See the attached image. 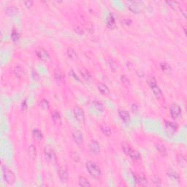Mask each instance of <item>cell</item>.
Returning <instances> with one entry per match:
<instances>
[{
	"mask_svg": "<svg viewBox=\"0 0 187 187\" xmlns=\"http://www.w3.org/2000/svg\"><path fill=\"white\" fill-rule=\"evenodd\" d=\"M147 83H148V85L151 89L152 92L153 93V95L156 96V98L160 99V98L162 97V91L161 88H160V86H158L157 83H156V79L153 75H149L147 78Z\"/></svg>",
	"mask_w": 187,
	"mask_h": 187,
	"instance_id": "obj_1",
	"label": "cell"
},
{
	"mask_svg": "<svg viewBox=\"0 0 187 187\" xmlns=\"http://www.w3.org/2000/svg\"><path fill=\"white\" fill-rule=\"evenodd\" d=\"M2 170L5 181L10 185H13V184H15V181H16V177H15V173L10 168H7L5 165H2Z\"/></svg>",
	"mask_w": 187,
	"mask_h": 187,
	"instance_id": "obj_2",
	"label": "cell"
},
{
	"mask_svg": "<svg viewBox=\"0 0 187 187\" xmlns=\"http://www.w3.org/2000/svg\"><path fill=\"white\" fill-rule=\"evenodd\" d=\"M86 168L88 172L94 178H98L101 176V169L97 164L92 161H88L86 163Z\"/></svg>",
	"mask_w": 187,
	"mask_h": 187,
	"instance_id": "obj_3",
	"label": "cell"
},
{
	"mask_svg": "<svg viewBox=\"0 0 187 187\" xmlns=\"http://www.w3.org/2000/svg\"><path fill=\"white\" fill-rule=\"evenodd\" d=\"M44 154L46 161L51 163L56 162V153L54 148L51 145H47L45 146Z\"/></svg>",
	"mask_w": 187,
	"mask_h": 187,
	"instance_id": "obj_4",
	"label": "cell"
},
{
	"mask_svg": "<svg viewBox=\"0 0 187 187\" xmlns=\"http://www.w3.org/2000/svg\"><path fill=\"white\" fill-rule=\"evenodd\" d=\"M74 116H75L76 120L80 124H84L86 121L84 111L79 106H75L74 107Z\"/></svg>",
	"mask_w": 187,
	"mask_h": 187,
	"instance_id": "obj_5",
	"label": "cell"
},
{
	"mask_svg": "<svg viewBox=\"0 0 187 187\" xmlns=\"http://www.w3.org/2000/svg\"><path fill=\"white\" fill-rule=\"evenodd\" d=\"M35 54L36 55H37V56H38L40 60L43 61V62H47V61H48L49 59H50V55H49V54L48 53V51H46V49H44L43 48H37Z\"/></svg>",
	"mask_w": 187,
	"mask_h": 187,
	"instance_id": "obj_6",
	"label": "cell"
},
{
	"mask_svg": "<svg viewBox=\"0 0 187 187\" xmlns=\"http://www.w3.org/2000/svg\"><path fill=\"white\" fill-rule=\"evenodd\" d=\"M58 175L62 183H67L69 178L68 170L66 166H60L58 170Z\"/></svg>",
	"mask_w": 187,
	"mask_h": 187,
	"instance_id": "obj_7",
	"label": "cell"
},
{
	"mask_svg": "<svg viewBox=\"0 0 187 187\" xmlns=\"http://www.w3.org/2000/svg\"><path fill=\"white\" fill-rule=\"evenodd\" d=\"M170 113L172 119H176L181 116V108L178 104H172L170 107Z\"/></svg>",
	"mask_w": 187,
	"mask_h": 187,
	"instance_id": "obj_8",
	"label": "cell"
},
{
	"mask_svg": "<svg viewBox=\"0 0 187 187\" xmlns=\"http://www.w3.org/2000/svg\"><path fill=\"white\" fill-rule=\"evenodd\" d=\"M165 129H166L167 134L169 136H172L177 132L178 125L172 121H166V123H165Z\"/></svg>",
	"mask_w": 187,
	"mask_h": 187,
	"instance_id": "obj_9",
	"label": "cell"
},
{
	"mask_svg": "<svg viewBox=\"0 0 187 187\" xmlns=\"http://www.w3.org/2000/svg\"><path fill=\"white\" fill-rule=\"evenodd\" d=\"M72 135L73 140L78 145H81L83 143V133L78 129H74L72 132Z\"/></svg>",
	"mask_w": 187,
	"mask_h": 187,
	"instance_id": "obj_10",
	"label": "cell"
},
{
	"mask_svg": "<svg viewBox=\"0 0 187 187\" xmlns=\"http://www.w3.org/2000/svg\"><path fill=\"white\" fill-rule=\"evenodd\" d=\"M89 149L93 154H98L100 152V145L97 140H91L89 143Z\"/></svg>",
	"mask_w": 187,
	"mask_h": 187,
	"instance_id": "obj_11",
	"label": "cell"
},
{
	"mask_svg": "<svg viewBox=\"0 0 187 187\" xmlns=\"http://www.w3.org/2000/svg\"><path fill=\"white\" fill-rule=\"evenodd\" d=\"M140 2H130L129 3V9L133 13H139L141 11V5Z\"/></svg>",
	"mask_w": 187,
	"mask_h": 187,
	"instance_id": "obj_12",
	"label": "cell"
},
{
	"mask_svg": "<svg viewBox=\"0 0 187 187\" xmlns=\"http://www.w3.org/2000/svg\"><path fill=\"white\" fill-rule=\"evenodd\" d=\"M119 115L120 116L121 119L125 123V124H128L130 121V115L128 113V111L124 109H119Z\"/></svg>",
	"mask_w": 187,
	"mask_h": 187,
	"instance_id": "obj_13",
	"label": "cell"
},
{
	"mask_svg": "<svg viewBox=\"0 0 187 187\" xmlns=\"http://www.w3.org/2000/svg\"><path fill=\"white\" fill-rule=\"evenodd\" d=\"M127 156H129L134 161H139L141 160V156H140V153L137 150L133 149L132 148H130V149L129 151Z\"/></svg>",
	"mask_w": 187,
	"mask_h": 187,
	"instance_id": "obj_14",
	"label": "cell"
},
{
	"mask_svg": "<svg viewBox=\"0 0 187 187\" xmlns=\"http://www.w3.org/2000/svg\"><path fill=\"white\" fill-rule=\"evenodd\" d=\"M155 147H156V150L158 151V152L162 154V156H165L168 154V151H167V148L165 147V145L162 143H156L155 144Z\"/></svg>",
	"mask_w": 187,
	"mask_h": 187,
	"instance_id": "obj_15",
	"label": "cell"
},
{
	"mask_svg": "<svg viewBox=\"0 0 187 187\" xmlns=\"http://www.w3.org/2000/svg\"><path fill=\"white\" fill-rule=\"evenodd\" d=\"M136 180V182L137 183V184L140 186H146L148 185V181L147 180V178H145V176L143 175H139L136 177L135 178Z\"/></svg>",
	"mask_w": 187,
	"mask_h": 187,
	"instance_id": "obj_16",
	"label": "cell"
},
{
	"mask_svg": "<svg viewBox=\"0 0 187 187\" xmlns=\"http://www.w3.org/2000/svg\"><path fill=\"white\" fill-rule=\"evenodd\" d=\"M106 25L109 29H113L116 27V19L113 14H110L106 20Z\"/></svg>",
	"mask_w": 187,
	"mask_h": 187,
	"instance_id": "obj_17",
	"label": "cell"
},
{
	"mask_svg": "<svg viewBox=\"0 0 187 187\" xmlns=\"http://www.w3.org/2000/svg\"><path fill=\"white\" fill-rule=\"evenodd\" d=\"M54 78L57 81L62 82L65 80V77H64V74L63 72L60 70H55L54 72Z\"/></svg>",
	"mask_w": 187,
	"mask_h": 187,
	"instance_id": "obj_18",
	"label": "cell"
},
{
	"mask_svg": "<svg viewBox=\"0 0 187 187\" xmlns=\"http://www.w3.org/2000/svg\"><path fill=\"white\" fill-rule=\"evenodd\" d=\"M97 88L98 90H99L103 95H109L110 93H111V91H110L108 86H107V85L104 84V83H99L97 86Z\"/></svg>",
	"mask_w": 187,
	"mask_h": 187,
	"instance_id": "obj_19",
	"label": "cell"
},
{
	"mask_svg": "<svg viewBox=\"0 0 187 187\" xmlns=\"http://www.w3.org/2000/svg\"><path fill=\"white\" fill-rule=\"evenodd\" d=\"M14 74L18 78H22L24 76V70L21 66L16 65L14 68Z\"/></svg>",
	"mask_w": 187,
	"mask_h": 187,
	"instance_id": "obj_20",
	"label": "cell"
},
{
	"mask_svg": "<svg viewBox=\"0 0 187 187\" xmlns=\"http://www.w3.org/2000/svg\"><path fill=\"white\" fill-rule=\"evenodd\" d=\"M5 13L7 14L8 15H16L17 13H18V8L17 7L14 6H8L6 7V8H5Z\"/></svg>",
	"mask_w": 187,
	"mask_h": 187,
	"instance_id": "obj_21",
	"label": "cell"
},
{
	"mask_svg": "<svg viewBox=\"0 0 187 187\" xmlns=\"http://www.w3.org/2000/svg\"><path fill=\"white\" fill-rule=\"evenodd\" d=\"M100 129H101L102 132L106 136H111L112 135V130H111V128L109 127V126H107V124H103L100 125Z\"/></svg>",
	"mask_w": 187,
	"mask_h": 187,
	"instance_id": "obj_22",
	"label": "cell"
},
{
	"mask_svg": "<svg viewBox=\"0 0 187 187\" xmlns=\"http://www.w3.org/2000/svg\"><path fill=\"white\" fill-rule=\"evenodd\" d=\"M67 53L70 59H72V60H76V59H78V54H77L76 51H75L71 47L67 48Z\"/></svg>",
	"mask_w": 187,
	"mask_h": 187,
	"instance_id": "obj_23",
	"label": "cell"
},
{
	"mask_svg": "<svg viewBox=\"0 0 187 187\" xmlns=\"http://www.w3.org/2000/svg\"><path fill=\"white\" fill-rule=\"evenodd\" d=\"M78 184L80 186L84 187H89L91 186L89 181H88V179H86V178L83 177V176H80V177L78 178Z\"/></svg>",
	"mask_w": 187,
	"mask_h": 187,
	"instance_id": "obj_24",
	"label": "cell"
},
{
	"mask_svg": "<svg viewBox=\"0 0 187 187\" xmlns=\"http://www.w3.org/2000/svg\"><path fill=\"white\" fill-rule=\"evenodd\" d=\"M52 119L56 124H59V125L62 124V117H61L60 113L58 111H54V113H52Z\"/></svg>",
	"mask_w": 187,
	"mask_h": 187,
	"instance_id": "obj_25",
	"label": "cell"
},
{
	"mask_svg": "<svg viewBox=\"0 0 187 187\" xmlns=\"http://www.w3.org/2000/svg\"><path fill=\"white\" fill-rule=\"evenodd\" d=\"M177 161L180 166L183 167V168H185L186 166V159L184 155L179 153L177 156Z\"/></svg>",
	"mask_w": 187,
	"mask_h": 187,
	"instance_id": "obj_26",
	"label": "cell"
},
{
	"mask_svg": "<svg viewBox=\"0 0 187 187\" xmlns=\"http://www.w3.org/2000/svg\"><path fill=\"white\" fill-rule=\"evenodd\" d=\"M92 107L95 108L96 111H99V112H103L104 111V105L102 103L99 101H93L92 104H91Z\"/></svg>",
	"mask_w": 187,
	"mask_h": 187,
	"instance_id": "obj_27",
	"label": "cell"
},
{
	"mask_svg": "<svg viewBox=\"0 0 187 187\" xmlns=\"http://www.w3.org/2000/svg\"><path fill=\"white\" fill-rule=\"evenodd\" d=\"M167 176H168L170 178L172 179V180H176V181L180 178L179 175L178 174L176 171L172 170H169L167 172Z\"/></svg>",
	"mask_w": 187,
	"mask_h": 187,
	"instance_id": "obj_28",
	"label": "cell"
},
{
	"mask_svg": "<svg viewBox=\"0 0 187 187\" xmlns=\"http://www.w3.org/2000/svg\"><path fill=\"white\" fill-rule=\"evenodd\" d=\"M32 136L35 140L40 141L42 138V133L38 129H34V130L32 131Z\"/></svg>",
	"mask_w": 187,
	"mask_h": 187,
	"instance_id": "obj_29",
	"label": "cell"
},
{
	"mask_svg": "<svg viewBox=\"0 0 187 187\" xmlns=\"http://www.w3.org/2000/svg\"><path fill=\"white\" fill-rule=\"evenodd\" d=\"M121 81L122 84L124 85L126 88H129L130 86V80L127 78V75H121Z\"/></svg>",
	"mask_w": 187,
	"mask_h": 187,
	"instance_id": "obj_30",
	"label": "cell"
},
{
	"mask_svg": "<svg viewBox=\"0 0 187 187\" xmlns=\"http://www.w3.org/2000/svg\"><path fill=\"white\" fill-rule=\"evenodd\" d=\"M80 74H81L82 77H83L84 79H86V80H88L91 78V75L86 69H81V70H80Z\"/></svg>",
	"mask_w": 187,
	"mask_h": 187,
	"instance_id": "obj_31",
	"label": "cell"
},
{
	"mask_svg": "<svg viewBox=\"0 0 187 187\" xmlns=\"http://www.w3.org/2000/svg\"><path fill=\"white\" fill-rule=\"evenodd\" d=\"M19 38H20V35L18 32L15 29H13L11 33V39L13 40V41L14 42H17L18 40H19Z\"/></svg>",
	"mask_w": 187,
	"mask_h": 187,
	"instance_id": "obj_32",
	"label": "cell"
},
{
	"mask_svg": "<svg viewBox=\"0 0 187 187\" xmlns=\"http://www.w3.org/2000/svg\"><path fill=\"white\" fill-rule=\"evenodd\" d=\"M39 106L43 110H48L50 108V104L46 99H42L39 103Z\"/></svg>",
	"mask_w": 187,
	"mask_h": 187,
	"instance_id": "obj_33",
	"label": "cell"
},
{
	"mask_svg": "<svg viewBox=\"0 0 187 187\" xmlns=\"http://www.w3.org/2000/svg\"><path fill=\"white\" fill-rule=\"evenodd\" d=\"M28 153H29V156L32 158V159H34L36 157V148L33 145H31L29 147L28 149Z\"/></svg>",
	"mask_w": 187,
	"mask_h": 187,
	"instance_id": "obj_34",
	"label": "cell"
},
{
	"mask_svg": "<svg viewBox=\"0 0 187 187\" xmlns=\"http://www.w3.org/2000/svg\"><path fill=\"white\" fill-rule=\"evenodd\" d=\"M108 64H109V66H110V67H111V69L113 72H115L118 69L117 63H116V62H115L113 59H110L109 60H108Z\"/></svg>",
	"mask_w": 187,
	"mask_h": 187,
	"instance_id": "obj_35",
	"label": "cell"
},
{
	"mask_svg": "<svg viewBox=\"0 0 187 187\" xmlns=\"http://www.w3.org/2000/svg\"><path fill=\"white\" fill-rule=\"evenodd\" d=\"M130 148L131 147L129 146V145L127 143H126V142H123V143H121V148L125 154L127 155L128 154V152L129 151V149H130Z\"/></svg>",
	"mask_w": 187,
	"mask_h": 187,
	"instance_id": "obj_36",
	"label": "cell"
},
{
	"mask_svg": "<svg viewBox=\"0 0 187 187\" xmlns=\"http://www.w3.org/2000/svg\"><path fill=\"white\" fill-rule=\"evenodd\" d=\"M70 156H71L72 160H73L75 162H78L80 161V156L76 151H72L70 153Z\"/></svg>",
	"mask_w": 187,
	"mask_h": 187,
	"instance_id": "obj_37",
	"label": "cell"
},
{
	"mask_svg": "<svg viewBox=\"0 0 187 187\" xmlns=\"http://www.w3.org/2000/svg\"><path fill=\"white\" fill-rule=\"evenodd\" d=\"M160 67H161V69L163 72H168L170 69V67L167 63H161Z\"/></svg>",
	"mask_w": 187,
	"mask_h": 187,
	"instance_id": "obj_38",
	"label": "cell"
},
{
	"mask_svg": "<svg viewBox=\"0 0 187 187\" xmlns=\"http://www.w3.org/2000/svg\"><path fill=\"white\" fill-rule=\"evenodd\" d=\"M166 2L170 5V6L171 7H172V8H174V9H176L178 7L180 6V5L178 4V2Z\"/></svg>",
	"mask_w": 187,
	"mask_h": 187,
	"instance_id": "obj_39",
	"label": "cell"
},
{
	"mask_svg": "<svg viewBox=\"0 0 187 187\" xmlns=\"http://www.w3.org/2000/svg\"><path fill=\"white\" fill-rule=\"evenodd\" d=\"M69 74H70V76L72 77V78H73L74 79H75V80H78V81H80V78H78V75H77L76 74H75V72H74L73 70H71V71H70V72H69Z\"/></svg>",
	"mask_w": 187,
	"mask_h": 187,
	"instance_id": "obj_40",
	"label": "cell"
},
{
	"mask_svg": "<svg viewBox=\"0 0 187 187\" xmlns=\"http://www.w3.org/2000/svg\"><path fill=\"white\" fill-rule=\"evenodd\" d=\"M75 32H77L78 34H83V29H82L81 27H80V26H75Z\"/></svg>",
	"mask_w": 187,
	"mask_h": 187,
	"instance_id": "obj_41",
	"label": "cell"
},
{
	"mask_svg": "<svg viewBox=\"0 0 187 187\" xmlns=\"http://www.w3.org/2000/svg\"><path fill=\"white\" fill-rule=\"evenodd\" d=\"M153 183L156 184V186H161V180L159 177H154L153 178Z\"/></svg>",
	"mask_w": 187,
	"mask_h": 187,
	"instance_id": "obj_42",
	"label": "cell"
},
{
	"mask_svg": "<svg viewBox=\"0 0 187 187\" xmlns=\"http://www.w3.org/2000/svg\"><path fill=\"white\" fill-rule=\"evenodd\" d=\"M24 5L26 7H31L33 5V2L32 1H26L24 2Z\"/></svg>",
	"mask_w": 187,
	"mask_h": 187,
	"instance_id": "obj_43",
	"label": "cell"
},
{
	"mask_svg": "<svg viewBox=\"0 0 187 187\" xmlns=\"http://www.w3.org/2000/svg\"><path fill=\"white\" fill-rule=\"evenodd\" d=\"M132 111H133L134 113H136L137 112V111H138V107H137V105L135 104L132 105Z\"/></svg>",
	"mask_w": 187,
	"mask_h": 187,
	"instance_id": "obj_44",
	"label": "cell"
},
{
	"mask_svg": "<svg viewBox=\"0 0 187 187\" xmlns=\"http://www.w3.org/2000/svg\"><path fill=\"white\" fill-rule=\"evenodd\" d=\"M32 76L34 79H37V78H38V73H37V72L36 71L32 72Z\"/></svg>",
	"mask_w": 187,
	"mask_h": 187,
	"instance_id": "obj_45",
	"label": "cell"
},
{
	"mask_svg": "<svg viewBox=\"0 0 187 187\" xmlns=\"http://www.w3.org/2000/svg\"><path fill=\"white\" fill-rule=\"evenodd\" d=\"M25 107H26V100H24V101L23 102V103H22V108L24 110Z\"/></svg>",
	"mask_w": 187,
	"mask_h": 187,
	"instance_id": "obj_46",
	"label": "cell"
}]
</instances>
